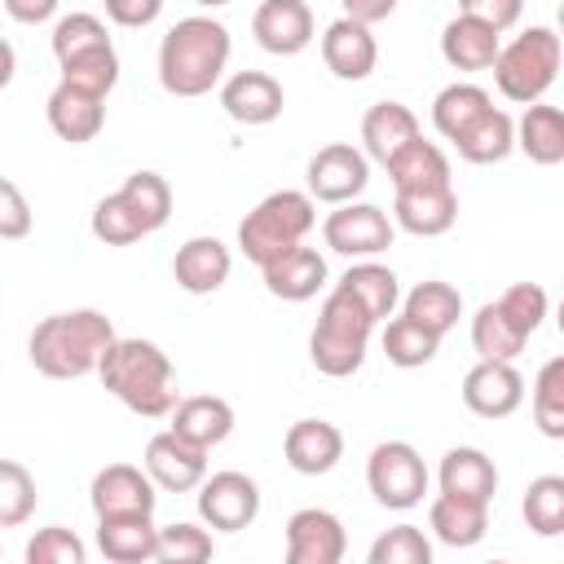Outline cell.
<instances>
[{"label":"cell","instance_id":"1","mask_svg":"<svg viewBox=\"0 0 564 564\" xmlns=\"http://www.w3.org/2000/svg\"><path fill=\"white\" fill-rule=\"evenodd\" d=\"M97 379L141 419H163L176 405V370L154 339H119L101 352Z\"/></svg>","mask_w":564,"mask_h":564},{"label":"cell","instance_id":"2","mask_svg":"<svg viewBox=\"0 0 564 564\" xmlns=\"http://www.w3.org/2000/svg\"><path fill=\"white\" fill-rule=\"evenodd\" d=\"M229 31L216 18H181L159 44V84L172 97H203L229 66Z\"/></svg>","mask_w":564,"mask_h":564},{"label":"cell","instance_id":"3","mask_svg":"<svg viewBox=\"0 0 564 564\" xmlns=\"http://www.w3.org/2000/svg\"><path fill=\"white\" fill-rule=\"evenodd\" d=\"M115 344V326L97 308L53 313L31 330V366L48 379H84L97 370L101 352Z\"/></svg>","mask_w":564,"mask_h":564},{"label":"cell","instance_id":"4","mask_svg":"<svg viewBox=\"0 0 564 564\" xmlns=\"http://www.w3.org/2000/svg\"><path fill=\"white\" fill-rule=\"evenodd\" d=\"M560 35L551 26H529L520 31L511 44H498V57H494V84L507 101L516 106H533L551 93L555 75H560Z\"/></svg>","mask_w":564,"mask_h":564},{"label":"cell","instance_id":"5","mask_svg":"<svg viewBox=\"0 0 564 564\" xmlns=\"http://www.w3.org/2000/svg\"><path fill=\"white\" fill-rule=\"evenodd\" d=\"M370 313L348 295V291H330L322 300V313H317V326L308 335V357L322 375L330 379H348L352 370H361L366 361V344H370Z\"/></svg>","mask_w":564,"mask_h":564},{"label":"cell","instance_id":"6","mask_svg":"<svg viewBox=\"0 0 564 564\" xmlns=\"http://www.w3.org/2000/svg\"><path fill=\"white\" fill-rule=\"evenodd\" d=\"M317 225V212H313V198L304 189H278L269 198H260L242 225H238V247L251 264H264L282 251H291L295 242L308 238V229Z\"/></svg>","mask_w":564,"mask_h":564},{"label":"cell","instance_id":"7","mask_svg":"<svg viewBox=\"0 0 564 564\" xmlns=\"http://www.w3.org/2000/svg\"><path fill=\"white\" fill-rule=\"evenodd\" d=\"M366 485L379 507L388 511H410L427 494V463L410 441H383L370 449L366 463Z\"/></svg>","mask_w":564,"mask_h":564},{"label":"cell","instance_id":"8","mask_svg":"<svg viewBox=\"0 0 564 564\" xmlns=\"http://www.w3.org/2000/svg\"><path fill=\"white\" fill-rule=\"evenodd\" d=\"M366 185H370V159L348 141H330L308 159V189L304 194L313 203L339 207V203H352Z\"/></svg>","mask_w":564,"mask_h":564},{"label":"cell","instance_id":"9","mask_svg":"<svg viewBox=\"0 0 564 564\" xmlns=\"http://www.w3.org/2000/svg\"><path fill=\"white\" fill-rule=\"evenodd\" d=\"M322 238L330 251L339 256H352V260H370L379 251L392 247V220L383 207L375 203H339L326 225H322Z\"/></svg>","mask_w":564,"mask_h":564},{"label":"cell","instance_id":"10","mask_svg":"<svg viewBox=\"0 0 564 564\" xmlns=\"http://www.w3.org/2000/svg\"><path fill=\"white\" fill-rule=\"evenodd\" d=\"M198 516H203L207 529H220V533L247 529L260 516V489H256V480L242 476V471L203 476V485H198Z\"/></svg>","mask_w":564,"mask_h":564},{"label":"cell","instance_id":"11","mask_svg":"<svg viewBox=\"0 0 564 564\" xmlns=\"http://www.w3.org/2000/svg\"><path fill=\"white\" fill-rule=\"evenodd\" d=\"M348 551V533L335 511L300 507L286 520V564H339Z\"/></svg>","mask_w":564,"mask_h":564},{"label":"cell","instance_id":"12","mask_svg":"<svg viewBox=\"0 0 564 564\" xmlns=\"http://www.w3.org/2000/svg\"><path fill=\"white\" fill-rule=\"evenodd\" d=\"M524 401V379L511 361H489L480 357L467 375H463V405L480 419H507L516 414Z\"/></svg>","mask_w":564,"mask_h":564},{"label":"cell","instance_id":"13","mask_svg":"<svg viewBox=\"0 0 564 564\" xmlns=\"http://www.w3.org/2000/svg\"><path fill=\"white\" fill-rule=\"evenodd\" d=\"M145 476L154 480V489H167V494H189L203 485L207 476V449L181 441L172 427L150 436L145 445Z\"/></svg>","mask_w":564,"mask_h":564},{"label":"cell","instance_id":"14","mask_svg":"<svg viewBox=\"0 0 564 564\" xmlns=\"http://www.w3.org/2000/svg\"><path fill=\"white\" fill-rule=\"evenodd\" d=\"M251 35L273 57H295L313 44V9L304 0H260Z\"/></svg>","mask_w":564,"mask_h":564},{"label":"cell","instance_id":"15","mask_svg":"<svg viewBox=\"0 0 564 564\" xmlns=\"http://www.w3.org/2000/svg\"><path fill=\"white\" fill-rule=\"evenodd\" d=\"M93 511L97 516H154V480L132 463H110L93 476Z\"/></svg>","mask_w":564,"mask_h":564},{"label":"cell","instance_id":"16","mask_svg":"<svg viewBox=\"0 0 564 564\" xmlns=\"http://www.w3.org/2000/svg\"><path fill=\"white\" fill-rule=\"evenodd\" d=\"M220 106L234 123H247V128H260V123H273L286 106V93L273 75L264 70H238L220 84Z\"/></svg>","mask_w":564,"mask_h":564},{"label":"cell","instance_id":"17","mask_svg":"<svg viewBox=\"0 0 564 564\" xmlns=\"http://www.w3.org/2000/svg\"><path fill=\"white\" fill-rule=\"evenodd\" d=\"M260 273H264L269 295L286 300V304H304V300H313V295L326 286V256H322L317 247L295 242L291 251L264 260Z\"/></svg>","mask_w":564,"mask_h":564},{"label":"cell","instance_id":"18","mask_svg":"<svg viewBox=\"0 0 564 564\" xmlns=\"http://www.w3.org/2000/svg\"><path fill=\"white\" fill-rule=\"evenodd\" d=\"M322 62H326V70H330L335 79L357 84V79H366V75L375 70L379 44H375L370 26H361V22H352V18H335V22L322 31Z\"/></svg>","mask_w":564,"mask_h":564},{"label":"cell","instance_id":"19","mask_svg":"<svg viewBox=\"0 0 564 564\" xmlns=\"http://www.w3.org/2000/svg\"><path fill=\"white\" fill-rule=\"evenodd\" d=\"M392 216L414 238H441L458 220V194L454 185H423V189H397Z\"/></svg>","mask_w":564,"mask_h":564},{"label":"cell","instance_id":"20","mask_svg":"<svg viewBox=\"0 0 564 564\" xmlns=\"http://www.w3.org/2000/svg\"><path fill=\"white\" fill-rule=\"evenodd\" d=\"M282 454L300 476H326L344 458V432L326 419H300L282 436Z\"/></svg>","mask_w":564,"mask_h":564},{"label":"cell","instance_id":"21","mask_svg":"<svg viewBox=\"0 0 564 564\" xmlns=\"http://www.w3.org/2000/svg\"><path fill=\"white\" fill-rule=\"evenodd\" d=\"M229 269H234L229 247H225L220 238H207V234L181 242L176 256H172V278H176V286L189 291V295H212V291H220L225 278H229Z\"/></svg>","mask_w":564,"mask_h":564},{"label":"cell","instance_id":"22","mask_svg":"<svg viewBox=\"0 0 564 564\" xmlns=\"http://www.w3.org/2000/svg\"><path fill=\"white\" fill-rule=\"evenodd\" d=\"M106 123V97H93V93H79L70 84H57L48 93V128L70 141V145H84L101 132Z\"/></svg>","mask_w":564,"mask_h":564},{"label":"cell","instance_id":"23","mask_svg":"<svg viewBox=\"0 0 564 564\" xmlns=\"http://www.w3.org/2000/svg\"><path fill=\"white\" fill-rule=\"evenodd\" d=\"M419 132V119L410 106L401 101H375L366 115H361V145H366V159L375 163H388L397 150H405Z\"/></svg>","mask_w":564,"mask_h":564},{"label":"cell","instance_id":"24","mask_svg":"<svg viewBox=\"0 0 564 564\" xmlns=\"http://www.w3.org/2000/svg\"><path fill=\"white\" fill-rule=\"evenodd\" d=\"M441 494H458V498H471V502H494L498 494V467L485 449L476 445H458L441 458Z\"/></svg>","mask_w":564,"mask_h":564},{"label":"cell","instance_id":"25","mask_svg":"<svg viewBox=\"0 0 564 564\" xmlns=\"http://www.w3.org/2000/svg\"><path fill=\"white\" fill-rule=\"evenodd\" d=\"M97 546L110 564H145L159 555V529L150 516H97Z\"/></svg>","mask_w":564,"mask_h":564},{"label":"cell","instance_id":"26","mask_svg":"<svg viewBox=\"0 0 564 564\" xmlns=\"http://www.w3.org/2000/svg\"><path fill=\"white\" fill-rule=\"evenodd\" d=\"M172 432L198 449H216L234 432V405L225 397H185L172 405Z\"/></svg>","mask_w":564,"mask_h":564},{"label":"cell","instance_id":"27","mask_svg":"<svg viewBox=\"0 0 564 564\" xmlns=\"http://www.w3.org/2000/svg\"><path fill=\"white\" fill-rule=\"evenodd\" d=\"M498 31L494 26H485L480 18H467V13H458L454 22H445V31H441V57L454 66V70H489L494 66V57H498Z\"/></svg>","mask_w":564,"mask_h":564},{"label":"cell","instance_id":"28","mask_svg":"<svg viewBox=\"0 0 564 564\" xmlns=\"http://www.w3.org/2000/svg\"><path fill=\"white\" fill-rule=\"evenodd\" d=\"M427 529L445 546H476L489 529V502H471L458 494H436L427 507Z\"/></svg>","mask_w":564,"mask_h":564},{"label":"cell","instance_id":"29","mask_svg":"<svg viewBox=\"0 0 564 564\" xmlns=\"http://www.w3.org/2000/svg\"><path fill=\"white\" fill-rule=\"evenodd\" d=\"M335 286L348 291V295L370 313V322H388V317L397 313V304H401V282H397V273H392L388 264H375V260L348 264Z\"/></svg>","mask_w":564,"mask_h":564},{"label":"cell","instance_id":"30","mask_svg":"<svg viewBox=\"0 0 564 564\" xmlns=\"http://www.w3.org/2000/svg\"><path fill=\"white\" fill-rule=\"evenodd\" d=\"M516 150H524L538 167H555L564 159V115L560 106H524L520 123H516Z\"/></svg>","mask_w":564,"mask_h":564},{"label":"cell","instance_id":"31","mask_svg":"<svg viewBox=\"0 0 564 564\" xmlns=\"http://www.w3.org/2000/svg\"><path fill=\"white\" fill-rule=\"evenodd\" d=\"M388 176H392V189H423V185H449V159L436 141H423L414 137L405 150H397L388 163Z\"/></svg>","mask_w":564,"mask_h":564},{"label":"cell","instance_id":"32","mask_svg":"<svg viewBox=\"0 0 564 564\" xmlns=\"http://www.w3.org/2000/svg\"><path fill=\"white\" fill-rule=\"evenodd\" d=\"M454 150L467 159V163H502L511 150H516V119L507 115V110H498V106H489L458 141H454Z\"/></svg>","mask_w":564,"mask_h":564},{"label":"cell","instance_id":"33","mask_svg":"<svg viewBox=\"0 0 564 564\" xmlns=\"http://www.w3.org/2000/svg\"><path fill=\"white\" fill-rule=\"evenodd\" d=\"M401 313H405L410 322H419L423 330L445 335V330L458 326V317H463V295H458L449 282L427 278V282H419V286L401 300Z\"/></svg>","mask_w":564,"mask_h":564},{"label":"cell","instance_id":"34","mask_svg":"<svg viewBox=\"0 0 564 564\" xmlns=\"http://www.w3.org/2000/svg\"><path fill=\"white\" fill-rule=\"evenodd\" d=\"M524 344H529V335L498 308V300H489V304L476 308V317H471V348L480 357H489V361H516L524 352Z\"/></svg>","mask_w":564,"mask_h":564},{"label":"cell","instance_id":"35","mask_svg":"<svg viewBox=\"0 0 564 564\" xmlns=\"http://www.w3.org/2000/svg\"><path fill=\"white\" fill-rule=\"evenodd\" d=\"M489 106H494V101H489V93H485L480 84H449V88H441L436 101H432V123H436V132H441L445 141H458Z\"/></svg>","mask_w":564,"mask_h":564},{"label":"cell","instance_id":"36","mask_svg":"<svg viewBox=\"0 0 564 564\" xmlns=\"http://www.w3.org/2000/svg\"><path fill=\"white\" fill-rule=\"evenodd\" d=\"M57 66H62V84H70L79 93H93V97H106L119 84V53H115V44L75 53V57H66Z\"/></svg>","mask_w":564,"mask_h":564},{"label":"cell","instance_id":"37","mask_svg":"<svg viewBox=\"0 0 564 564\" xmlns=\"http://www.w3.org/2000/svg\"><path fill=\"white\" fill-rule=\"evenodd\" d=\"M436 348H441V335L423 330V326H419V322H410L405 313H401V317H392V322L383 326V357H388L392 366H401V370L427 366V361L436 357Z\"/></svg>","mask_w":564,"mask_h":564},{"label":"cell","instance_id":"38","mask_svg":"<svg viewBox=\"0 0 564 564\" xmlns=\"http://www.w3.org/2000/svg\"><path fill=\"white\" fill-rule=\"evenodd\" d=\"M119 194L137 212V220L145 225V234H154V229L167 225V216H172V189H167V181L159 172H132Z\"/></svg>","mask_w":564,"mask_h":564},{"label":"cell","instance_id":"39","mask_svg":"<svg viewBox=\"0 0 564 564\" xmlns=\"http://www.w3.org/2000/svg\"><path fill=\"white\" fill-rule=\"evenodd\" d=\"M524 524L538 538L564 533V476H538L524 489Z\"/></svg>","mask_w":564,"mask_h":564},{"label":"cell","instance_id":"40","mask_svg":"<svg viewBox=\"0 0 564 564\" xmlns=\"http://www.w3.org/2000/svg\"><path fill=\"white\" fill-rule=\"evenodd\" d=\"M533 423L542 436H564V357H551L533 379Z\"/></svg>","mask_w":564,"mask_h":564},{"label":"cell","instance_id":"41","mask_svg":"<svg viewBox=\"0 0 564 564\" xmlns=\"http://www.w3.org/2000/svg\"><path fill=\"white\" fill-rule=\"evenodd\" d=\"M35 511V480L22 463L0 458V529L26 524Z\"/></svg>","mask_w":564,"mask_h":564},{"label":"cell","instance_id":"42","mask_svg":"<svg viewBox=\"0 0 564 564\" xmlns=\"http://www.w3.org/2000/svg\"><path fill=\"white\" fill-rule=\"evenodd\" d=\"M93 234L106 242V247H128L137 238H145V225L137 220V212L123 203V194H106L97 207H93Z\"/></svg>","mask_w":564,"mask_h":564},{"label":"cell","instance_id":"43","mask_svg":"<svg viewBox=\"0 0 564 564\" xmlns=\"http://www.w3.org/2000/svg\"><path fill=\"white\" fill-rule=\"evenodd\" d=\"M212 533L189 524V520H176L167 529H159V555L163 564H198V560H212Z\"/></svg>","mask_w":564,"mask_h":564},{"label":"cell","instance_id":"44","mask_svg":"<svg viewBox=\"0 0 564 564\" xmlns=\"http://www.w3.org/2000/svg\"><path fill=\"white\" fill-rule=\"evenodd\" d=\"M427 560H432V542L423 538L419 524H397L379 533L370 546V564H427Z\"/></svg>","mask_w":564,"mask_h":564},{"label":"cell","instance_id":"45","mask_svg":"<svg viewBox=\"0 0 564 564\" xmlns=\"http://www.w3.org/2000/svg\"><path fill=\"white\" fill-rule=\"evenodd\" d=\"M101 44H110V35H106V22L93 18V13H66L53 26V57L57 62H66L75 53H88V48H101Z\"/></svg>","mask_w":564,"mask_h":564},{"label":"cell","instance_id":"46","mask_svg":"<svg viewBox=\"0 0 564 564\" xmlns=\"http://www.w3.org/2000/svg\"><path fill=\"white\" fill-rule=\"evenodd\" d=\"M84 560H88V546L79 542L75 529H62V524H48L26 542V564H84Z\"/></svg>","mask_w":564,"mask_h":564},{"label":"cell","instance_id":"47","mask_svg":"<svg viewBox=\"0 0 564 564\" xmlns=\"http://www.w3.org/2000/svg\"><path fill=\"white\" fill-rule=\"evenodd\" d=\"M498 308H502L524 335H533V330L542 326V317H546V291H542L538 282H516V286H507V291L498 295Z\"/></svg>","mask_w":564,"mask_h":564},{"label":"cell","instance_id":"48","mask_svg":"<svg viewBox=\"0 0 564 564\" xmlns=\"http://www.w3.org/2000/svg\"><path fill=\"white\" fill-rule=\"evenodd\" d=\"M26 234H31V203L13 181L0 176V238L13 242V238H26Z\"/></svg>","mask_w":564,"mask_h":564},{"label":"cell","instance_id":"49","mask_svg":"<svg viewBox=\"0 0 564 564\" xmlns=\"http://www.w3.org/2000/svg\"><path fill=\"white\" fill-rule=\"evenodd\" d=\"M458 13H467V18H480L485 26H494V31L502 35V31H511V26L520 22V13H524V0H458Z\"/></svg>","mask_w":564,"mask_h":564},{"label":"cell","instance_id":"50","mask_svg":"<svg viewBox=\"0 0 564 564\" xmlns=\"http://www.w3.org/2000/svg\"><path fill=\"white\" fill-rule=\"evenodd\" d=\"M159 13H163V0H106V18L115 26H128V31L150 26Z\"/></svg>","mask_w":564,"mask_h":564},{"label":"cell","instance_id":"51","mask_svg":"<svg viewBox=\"0 0 564 564\" xmlns=\"http://www.w3.org/2000/svg\"><path fill=\"white\" fill-rule=\"evenodd\" d=\"M4 13L22 26H40L57 13V0H4Z\"/></svg>","mask_w":564,"mask_h":564},{"label":"cell","instance_id":"52","mask_svg":"<svg viewBox=\"0 0 564 564\" xmlns=\"http://www.w3.org/2000/svg\"><path fill=\"white\" fill-rule=\"evenodd\" d=\"M339 4H344V18H352L361 26H375V22L392 18V9H397V0H339Z\"/></svg>","mask_w":564,"mask_h":564},{"label":"cell","instance_id":"53","mask_svg":"<svg viewBox=\"0 0 564 564\" xmlns=\"http://www.w3.org/2000/svg\"><path fill=\"white\" fill-rule=\"evenodd\" d=\"M13 70H18V57H13V44L0 35V88L13 79Z\"/></svg>","mask_w":564,"mask_h":564},{"label":"cell","instance_id":"54","mask_svg":"<svg viewBox=\"0 0 564 564\" xmlns=\"http://www.w3.org/2000/svg\"><path fill=\"white\" fill-rule=\"evenodd\" d=\"M194 4H203V9H220V4H229V0H194Z\"/></svg>","mask_w":564,"mask_h":564}]
</instances>
